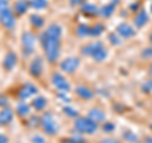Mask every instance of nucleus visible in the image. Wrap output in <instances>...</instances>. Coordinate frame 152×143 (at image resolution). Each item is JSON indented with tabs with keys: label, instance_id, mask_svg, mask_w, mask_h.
Instances as JSON below:
<instances>
[{
	"label": "nucleus",
	"instance_id": "nucleus-22",
	"mask_svg": "<svg viewBox=\"0 0 152 143\" xmlns=\"http://www.w3.org/2000/svg\"><path fill=\"white\" fill-rule=\"evenodd\" d=\"M28 8H29V3L26 1V0H18L15 3V12H17V14H19V15L24 14L28 10Z\"/></svg>",
	"mask_w": 152,
	"mask_h": 143
},
{
	"label": "nucleus",
	"instance_id": "nucleus-34",
	"mask_svg": "<svg viewBox=\"0 0 152 143\" xmlns=\"http://www.w3.org/2000/svg\"><path fill=\"white\" fill-rule=\"evenodd\" d=\"M7 8H10L9 7V0H0V12L5 10Z\"/></svg>",
	"mask_w": 152,
	"mask_h": 143
},
{
	"label": "nucleus",
	"instance_id": "nucleus-27",
	"mask_svg": "<svg viewBox=\"0 0 152 143\" xmlns=\"http://www.w3.org/2000/svg\"><path fill=\"white\" fill-rule=\"evenodd\" d=\"M76 34L79 37H89L90 36V26L80 24L77 28H76Z\"/></svg>",
	"mask_w": 152,
	"mask_h": 143
},
{
	"label": "nucleus",
	"instance_id": "nucleus-25",
	"mask_svg": "<svg viewBox=\"0 0 152 143\" xmlns=\"http://www.w3.org/2000/svg\"><path fill=\"white\" fill-rule=\"evenodd\" d=\"M46 105H47V99L43 96H37L32 101V107L34 108L36 110H42V109H45Z\"/></svg>",
	"mask_w": 152,
	"mask_h": 143
},
{
	"label": "nucleus",
	"instance_id": "nucleus-45",
	"mask_svg": "<svg viewBox=\"0 0 152 143\" xmlns=\"http://www.w3.org/2000/svg\"><path fill=\"white\" fill-rule=\"evenodd\" d=\"M151 129H152V124H151Z\"/></svg>",
	"mask_w": 152,
	"mask_h": 143
},
{
	"label": "nucleus",
	"instance_id": "nucleus-5",
	"mask_svg": "<svg viewBox=\"0 0 152 143\" xmlns=\"http://www.w3.org/2000/svg\"><path fill=\"white\" fill-rule=\"evenodd\" d=\"M51 81H52V85H53L60 93H69L71 90V85L69 84V81L66 80L64 75H61L58 72H55L52 75Z\"/></svg>",
	"mask_w": 152,
	"mask_h": 143
},
{
	"label": "nucleus",
	"instance_id": "nucleus-8",
	"mask_svg": "<svg viewBox=\"0 0 152 143\" xmlns=\"http://www.w3.org/2000/svg\"><path fill=\"white\" fill-rule=\"evenodd\" d=\"M37 93H38V89L34 86V85L31 84V82H27L20 88V90H19V93H18V96L22 101H24V100L29 99L31 96H33V95H36Z\"/></svg>",
	"mask_w": 152,
	"mask_h": 143
},
{
	"label": "nucleus",
	"instance_id": "nucleus-1",
	"mask_svg": "<svg viewBox=\"0 0 152 143\" xmlns=\"http://www.w3.org/2000/svg\"><path fill=\"white\" fill-rule=\"evenodd\" d=\"M39 42L42 45V48L45 51L47 61H48L50 63H55L56 61L58 60V56H60V50H61L60 39H55V38L50 37L47 34V32L45 31L41 33Z\"/></svg>",
	"mask_w": 152,
	"mask_h": 143
},
{
	"label": "nucleus",
	"instance_id": "nucleus-41",
	"mask_svg": "<svg viewBox=\"0 0 152 143\" xmlns=\"http://www.w3.org/2000/svg\"><path fill=\"white\" fill-rule=\"evenodd\" d=\"M60 143H75V142H74L72 139H71V138H69V139H62Z\"/></svg>",
	"mask_w": 152,
	"mask_h": 143
},
{
	"label": "nucleus",
	"instance_id": "nucleus-3",
	"mask_svg": "<svg viewBox=\"0 0 152 143\" xmlns=\"http://www.w3.org/2000/svg\"><path fill=\"white\" fill-rule=\"evenodd\" d=\"M39 124L42 127V129L46 132V134L48 136H56L58 133V125L55 117L51 113H45L39 119Z\"/></svg>",
	"mask_w": 152,
	"mask_h": 143
},
{
	"label": "nucleus",
	"instance_id": "nucleus-36",
	"mask_svg": "<svg viewBox=\"0 0 152 143\" xmlns=\"http://www.w3.org/2000/svg\"><path fill=\"white\" fill-rule=\"evenodd\" d=\"M99 143H121V142L115 139V138H104V139H102Z\"/></svg>",
	"mask_w": 152,
	"mask_h": 143
},
{
	"label": "nucleus",
	"instance_id": "nucleus-40",
	"mask_svg": "<svg viewBox=\"0 0 152 143\" xmlns=\"http://www.w3.org/2000/svg\"><path fill=\"white\" fill-rule=\"evenodd\" d=\"M143 143H152V136H147V137L145 138Z\"/></svg>",
	"mask_w": 152,
	"mask_h": 143
},
{
	"label": "nucleus",
	"instance_id": "nucleus-15",
	"mask_svg": "<svg viewBox=\"0 0 152 143\" xmlns=\"http://www.w3.org/2000/svg\"><path fill=\"white\" fill-rule=\"evenodd\" d=\"M46 32L50 37L55 38V39H61V36H62V28H61L60 24H57V23H51L47 27Z\"/></svg>",
	"mask_w": 152,
	"mask_h": 143
},
{
	"label": "nucleus",
	"instance_id": "nucleus-38",
	"mask_svg": "<svg viewBox=\"0 0 152 143\" xmlns=\"http://www.w3.org/2000/svg\"><path fill=\"white\" fill-rule=\"evenodd\" d=\"M8 104V98H5L4 95H0V107H5Z\"/></svg>",
	"mask_w": 152,
	"mask_h": 143
},
{
	"label": "nucleus",
	"instance_id": "nucleus-9",
	"mask_svg": "<svg viewBox=\"0 0 152 143\" xmlns=\"http://www.w3.org/2000/svg\"><path fill=\"white\" fill-rule=\"evenodd\" d=\"M115 31H117V34L122 38H124V39H129V38L134 37V34H136L134 28L131 24H128V23H121V24L117 27Z\"/></svg>",
	"mask_w": 152,
	"mask_h": 143
},
{
	"label": "nucleus",
	"instance_id": "nucleus-42",
	"mask_svg": "<svg viewBox=\"0 0 152 143\" xmlns=\"http://www.w3.org/2000/svg\"><path fill=\"white\" fill-rule=\"evenodd\" d=\"M148 74H150V76H152V65L150 66V70H148Z\"/></svg>",
	"mask_w": 152,
	"mask_h": 143
},
{
	"label": "nucleus",
	"instance_id": "nucleus-12",
	"mask_svg": "<svg viewBox=\"0 0 152 143\" xmlns=\"http://www.w3.org/2000/svg\"><path fill=\"white\" fill-rule=\"evenodd\" d=\"M148 14H147V12L145 10V9H141V10L136 14L134 17V26L137 29H141V28H143L147 23H148Z\"/></svg>",
	"mask_w": 152,
	"mask_h": 143
},
{
	"label": "nucleus",
	"instance_id": "nucleus-11",
	"mask_svg": "<svg viewBox=\"0 0 152 143\" xmlns=\"http://www.w3.org/2000/svg\"><path fill=\"white\" fill-rule=\"evenodd\" d=\"M118 3H119V0H112L110 3L105 4L104 7H102L99 9V15L103 17V18H110L114 14V12H115Z\"/></svg>",
	"mask_w": 152,
	"mask_h": 143
},
{
	"label": "nucleus",
	"instance_id": "nucleus-13",
	"mask_svg": "<svg viewBox=\"0 0 152 143\" xmlns=\"http://www.w3.org/2000/svg\"><path fill=\"white\" fill-rule=\"evenodd\" d=\"M17 62H18L17 55L14 53V52L9 51L5 55V57H4V60H3V67L5 70H8V71H10V70H13L14 66L17 65Z\"/></svg>",
	"mask_w": 152,
	"mask_h": 143
},
{
	"label": "nucleus",
	"instance_id": "nucleus-33",
	"mask_svg": "<svg viewBox=\"0 0 152 143\" xmlns=\"http://www.w3.org/2000/svg\"><path fill=\"white\" fill-rule=\"evenodd\" d=\"M32 143H48V142H47L42 136L36 134V136L32 137Z\"/></svg>",
	"mask_w": 152,
	"mask_h": 143
},
{
	"label": "nucleus",
	"instance_id": "nucleus-21",
	"mask_svg": "<svg viewBox=\"0 0 152 143\" xmlns=\"http://www.w3.org/2000/svg\"><path fill=\"white\" fill-rule=\"evenodd\" d=\"M123 139L128 143H140V137L132 131L123 132Z\"/></svg>",
	"mask_w": 152,
	"mask_h": 143
},
{
	"label": "nucleus",
	"instance_id": "nucleus-17",
	"mask_svg": "<svg viewBox=\"0 0 152 143\" xmlns=\"http://www.w3.org/2000/svg\"><path fill=\"white\" fill-rule=\"evenodd\" d=\"M13 112L9 108H4L0 112V125H8L13 120Z\"/></svg>",
	"mask_w": 152,
	"mask_h": 143
},
{
	"label": "nucleus",
	"instance_id": "nucleus-7",
	"mask_svg": "<svg viewBox=\"0 0 152 143\" xmlns=\"http://www.w3.org/2000/svg\"><path fill=\"white\" fill-rule=\"evenodd\" d=\"M15 17L13 14V10L10 8H7L5 10L0 12V23H1L3 27L8 28V29H12V28L15 26Z\"/></svg>",
	"mask_w": 152,
	"mask_h": 143
},
{
	"label": "nucleus",
	"instance_id": "nucleus-4",
	"mask_svg": "<svg viewBox=\"0 0 152 143\" xmlns=\"http://www.w3.org/2000/svg\"><path fill=\"white\" fill-rule=\"evenodd\" d=\"M36 37L32 32H23L22 34V52L24 57H29L34 52Z\"/></svg>",
	"mask_w": 152,
	"mask_h": 143
},
{
	"label": "nucleus",
	"instance_id": "nucleus-2",
	"mask_svg": "<svg viewBox=\"0 0 152 143\" xmlns=\"http://www.w3.org/2000/svg\"><path fill=\"white\" fill-rule=\"evenodd\" d=\"M74 127L81 134H95L98 131V123L94 122L93 119H90L89 117H77L74 122Z\"/></svg>",
	"mask_w": 152,
	"mask_h": 143
},
{
	"label": "nucleus",
	"instance_id": "nucleus-16",
	"mask_svg": "<svg viewBox=\"0 0 152 143\" xmlns=\"http://www.w3.org/2000/svg\"><path fill=\"white\" fill-rule=\"evenodd\" d=\"M75 91H76V94H77L80 98L84 99V100H91L94 98V91L90 88L84 86V85H80V86H77Z\"/></svg>",
	"mask_w": 152,
	"mask_h": 143
},
{
	"label": "nucleus",
	"instance_id": "nucleus-29",
	"mask_svg": "<svg viewBox=\"0 0 152 143\" xmlns=\"http://www.w3.org/2000/svg\"><path fill=\"white\" fill-rule=\"evenodd\" d=\"M102 129L104 133H112L114 132V129H115V125L113 124L112 122H103V125H102Z\"/></svg>",
	"mask_w": 152,
	"mask_h": 143
},
{
	"label": "nucleus",
	"instance_id": "nucleus-6",
	"mask_svg": "<svg viewBox=\"0 0 152 143\" xmlns=\"http://www.w3.org/2000/svg\"><path fill=\"white\" fill-rule=\"evenodd\" d=\"M80 66V60L77 57H66L64 61H61L60 69L66 74H74Z\"/></svg>",
	"mask_w": 152,
	"mask_h": 143
},
{
	"label": "nucleus",
	"instance_id": "nucleus-14",
	"mask_svg": "<svg viewBox=\"0 0 152 143\" xmlns=\"http://www.w3.org/2000/svg\"><path fill=\"white\" fill-rule=\"evenodd\" d=\"M88 117H89L90 119H93L94 122H96V123H102V122H105V120H107L105 113H104L102 109H99V108H93V109H90Z\"/></svg>",
	"mask_w": 152,
	"mask_h": 143
},
{
	"label": "nucleus",
	"instance_id": "nucleus-20",
	"mask_svg": "<svg viewBox=\"0 0 152 143\" xmlns=\"http://www.w3.org/2000/svg\"><path fill=\"white\" fill-rule=\"evenodd\" d=\"M81 12L84 14H86V15H96V14H99V8L96 5H94V4L86 3L81 7Z\"/></svg>",
	"mask_w": 152,
	"mask_h": 143
},
{
	"label": "nucleus",
	"instance_id": "nucleus-26",
	"mask_svg": "<svg viewBox=\"0 0 152 143\" xmlns=\"http://www.w3.org/2000/svg\"><path fill=\"white\" fill-rule=\"evenodd\" d=\"M104 31H105V28H104V26L102 24V23H96L95 26L90 27V36L91 37H99L102 36Z\"/></svg>",
	"mask_w": 152,
	"mask_h": 143
},
{
	"label": "nucleus",
	"instance_id": "nucleus-39",
	"mask_svg": "<svg viewBox=\"0 0 152 143\" xmlns=\"http://www.w3.org/2000/svg\"><path fill=\"white\" fill-rule=\"evenodd\" d=\"M0 143H8V138L4 134H0Z\"/></svg>",
	"mask_w": 152,
	"mask_h": 143
},
{
	"label": "nucleus",
	"instance_id": "nucleus-35",
	"mask_svg": "<svg viewBox=\"0 0 152 143\" xmlns=\"http://www.w3.org/2000/svg\"><path fill=\"white\" fill-rule=\"evenodd\" d=\"M142 89H143L145 93H150L151 90H152V81H151V80L147 81V82L143 85V88H142Z\"/></svg>",
	"mask_w": 152,
	"mask_h": 143
},
{
	"label": "nucleus",
	"instance_id": "nucleus-44",
	"mask_svg": "<svg viewBox=\"0 0 152 143\" xmlns=\"http://www.w3.org/2000/svg\"><path fill=\"white\" fill-rule=\"evenodd\" d=\"M151 12H152V5H151Z\"/></svg>",
	"mask_w": 152,
	"mask_h": 143
},
{
	"label": "nucleus",
	"instance_id": "nucleus-18",
	"mask_svg": "<svg viewBox=\"0 0 152 143\" xmlns=\"http://www.w3.org/2000/svg\"><path fill=\"white\" fill-rule=\"evenodd\" d=\"M102 46H104L102 42H93V43H89V45L83 47V48H81V53L84 56H90V57H91L94 52L96 51L99 47H102Z\"/></svg>",
	"mask_w": 152,
	"mask_h": 143
},
{
	"label": "nucleus",
	"instance_id": "nucleus-24",
	"mask_svg": "<svg viewBox=\"0 0 152 143\" xmlns=\"http://www.w3.org/2000/svg\"><path fill=\"white\" fill-rule=\"evenodd\" d=\"M29 20H31V24L34 28H42L45 26V19L41 15H38V14H32L29 17Z\"/></svg>",
	"mask_w": 152,
	"mask_h": 143
},
{
	"label": "nucleus",
	"instance_id": "nucleus-19",
	"mask_svg": "<svg viewBox=\"0 0 152 143\" xmlns=\"http://www.w3.org/2000/svg\"><path fill=\"white\" fill-rule=\"evenodd\" d=\"M91 57H93L94 61H96V62H103V61H105V58L108 57V51H107L105 47L102 46L94 52Z\"/></svg>",
	"mask_w": 152,
	"mask_h": 143
},
{
	"label": "nucleus",
	"instance_id": "nucleus-31",
	"mask_svg": "<svg viewBox=\"0 0 152 143\" xmlns=\"http://www.w3.org/2000/svg\"><path fill=\"white\" fill-rule=\"evenodd\" d=\"M108 38H109V41H110V43L113 46H119L121 45V39H119V37L117 36V32L115 33H110Z\"/></svg>",
	"mask_w": 152,
	"mask_h": 143
},
{
	"label": "nucleus",
	"instance_id": "nucleus-28",
	"mask_svg": "<svg viewBox=\"0 0 152 143\" xmlns=\"http://www.w3.org/2000/svg\"><path fill=\"white\" fill-rule=\"evenodd\" d=\"M47 5H48V1L47 0H31L29 1V7H32L33 9H45Z\"/></svg>",
	"mask_w": 152,
	"mask_h": 143
},
{
	"label": "nucleus",
	"instance_id": "nucleus-32",
	"mask_svg": "<svg viewBox=\"0 0 152 143\" xmlns=\"http://www.w3.org/2000/svg\"><path fill=\"white\" fill-rule=\"evenodd\" d=\"M141 56L143 57V58H152V47H148V48H145L142 51Z\"/></svg>",
	"mask_w": 152,
	"mask_h": 143
},
{
	"label": "nucleus",
	"instance_id": "nucleus-23",
	"mask_svg": "<svg viewBox=\"0 0 152 143\" xmlns=\"http://www.w3.org/2000/svg\"><path fill=\"white\" fill-rule=\"evenodd\" d=\"M17 113H18V115H20V117H27L28 114L31 113V107L28 105L26 101L19 103L17 107Z\"/></svg>",
	"mask_w": 152,
	"mask_h": 143
},
{
	"label": "nucleus",
	"instance_id": "nucleus-37",
	"mask_svg": "<svg viewBox=\"0 0 152 143\" xmlns=\"http://www.w3.org/2000/svg\"><path fill=\"white\" fill-rule=\"evenodd\" d=\"M85 3H86V0H70V4H71V5H74V7H76V5H84Z\"/></svg>",
	"mask_w": 152,
	"mask_h": 143
},
{
	"label": "nucleus",
	"instance_id": "nucleus-43",
	"mask_svg": "<svg viewBox=\"0 0 152 143\" xmlns=\"http://www.w3.org/2000/svg\"><path fill=\"white\" fill-rule=\"evenodd\" d=\"M150 43L152 45V32H151V34H150Z\"/></svg>",
	"mask_w": 152,
	"mask_h": 143
},
{
	"label": "nucleus",
	"instance_id": "nucleus-30",
	"mask_svg": "<svg viewBox=\"0 0 152 143\" xmlns=\"http://www.w3.org/2000/svg\"><path fill=\"white\" fill-rule=\"evenodd\" d=\"M64 113L66 115H69L71 118H77L79 117V112L76 109L71 108V107H64Z\"/></svg>",
	"mask_w": 152,
	"mask_h": 143
},
{
	"label": "nucleus",
	"instance_id": "nucleus-10",
	"mask_svg": "<svg viewBox=\"0 0 152 143\" xmlns=\"http://www.w3.org/2000/svg\"><path fill=\"white\" fill-rule=\"evenodd\" d=\"M43 71V61L41 57H36L29 65V74L33 77H39Z\"/></svg>",
	"mask_w": 152,
	"mask_h": 143
}]
</instances>
